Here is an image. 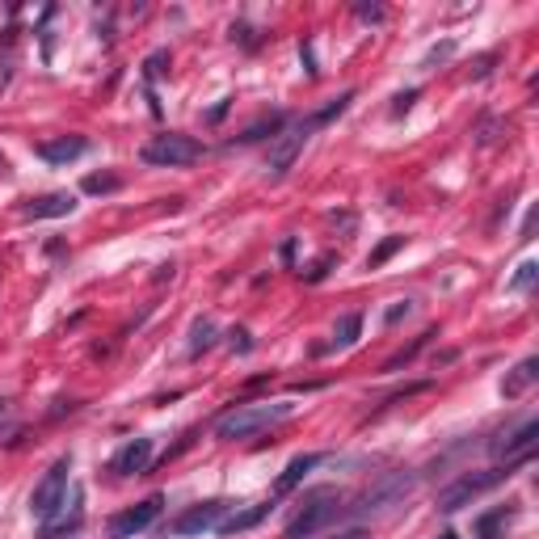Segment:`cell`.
<instances>
[{
  "instance_id": "cell-1",
  "label": "cell",
  "mask_w": 539,
  "mask_h": 539,
  "mask_svg": "<svg viewBox=\"0 0 539 539\" xmlns=\"http://www.w3.org/2000/svg\"><path fill=\"white\" fill-rule=\"evenodd\" d=\"M291 413H295V405H232L215 422V438H224V443L253 438L257 430H270L274 422H283V417H291Z\"/></svg>"
},
{
  "instance_id": "cell-2",
  "label": "cell",
  "mask_w": 539,
  "mask_h": 539,
  "mask_svg": "<svg viewBox=\"0 0 539 539\" xmlns=\"http://www.w3.org/2000/svg\"><path fill=\"white\" fill-rule=\"evenodd\" d=\"M514 468H523V464H497V468H485V472H464L455 485H447L443 493H438V510H443V514H455V510L472 506L481 493H489V489H497V485H506L510 476H514Z\"/></svg>"
},
{
  "instance_id": "cell-3",
  "label": "cell",
  "mask_w": 539,
  "mask_h": 539,
  "mask_svg": "<svg viewBox=\"0 0 539 539\" xmlns=\"http://www.w3.org/2000/svg\"><path fill=\"white\" fill-rule=\"evenodd\" d=\"M139 161L156 165V169H182V165L203 161V144H198L194 135H182V131H161L139 148Z\"/></svg>"
},
{
  "instance_id": "cell-4",
  "label": "cell",
  "mask_w": 539,
  "mask_h": 539,
  "mask_svg": "<svg viewBox=\"0 0 539 539\" xmlns=\"http://www.w3.org/2000/svg\"><path fill=\"white\" fill-rule=\"evenodd\" d=\"M68 472H72V459L64 455V459H55L43 481L34 485V493H30V514L38 518V523H47V518L59 510V502L68 497Z\"/></svg>"
},
{
  "instance_id": "cell-5",
  "label": "cell",
  "mask_w": 539,
  "mask_h": 539,
  "mask_svg": "<svg viewBox=\"0 0 539 539\" xmlns=\"http://www.w3.org/2000/svg\"><path fill=\"white\" fill-rule=\"evenodd\" d=\"M161 506H165V497H161V493H152V497H144V502H135V506H127V510H118L110 523H106L110 539H131V535H139V531H148L156 518H161Z\"/></svg>"
},
{
  "instance_id": "cell-6",
  "label": "cell",
  "mask_w": 539,
  "mask_h": 539,
  "mask_svg": "<svg viewBox=\"0 0 539 539\" xmlns=\"http://www.w3.org/2000/svg\"><path fill=\"white\" fill-rule=\"evenodd\" d=\"M337 510H342V506H337V493L333 489H316L308 497V510L287 527V539H312L316 531L329 523V518H337Z\"/></svg>"
},
{
  "instance_id": "cell-7",
  "label": "cell",
  "mask_w": 539,
  "mask_h": 539,
  "mask_svg": "<svg viewBox=\"0 0 539 539\" xmlns=\"http://www.w3.org/2000/svg\"><path fill=\"white\" fill-rule=\"evenodd\" d=\"M308 123H295V127H283L274 135V148H270V161H266V169H270V177H283L295 161H299V152H304V144H308Z\"/></svg>"
},
{
  "instance_id": "cell-8",
  "label": "cell",
  "mask_w": 539,
  "mask_h": 539,
  "mask_svg": "<svg viewBox=\"0 0 539 539\" xmlns=\"http://www.w3.org/2000/svg\"><path fill=\"white\" fill-rule=\"evenodd\" d=\"M232 506L228 502H219V497H211V502H198V506H190L186 514H177L173 518V535H203V531H215V523L224 518Z\"/></svg>"
},
{
  "instance_id": "cell-9",
  "label": "cell",
  "mask_w": 539,
  "mask_h": 539,
  "mask_svg": "<svg viewBox=\"0 0 539 539\" xmlns=\"http://www.w3.org/2000/svg\"><path fill=\"white\" fill-rule=\"evenodd\" d=\"M535 443H539V422L531 417V422H523L514 434H506V443H493V455L506 459V464H531Z\"/></svg>"
},
{
  "instance_id": "cell-10",
  "label": "cell",
  "mask_w": 539,
  "mask_h": 539,
  "mask_svg": "<svg viewBox=\"0 0 539 539\" xmlns=\"http://www.w3.org/2000/svg\"><path fill=\"white\" fill-rule=\"evenodd\" d=\"M148 468H152V438H131L110 459V472H118V476H144Z\"/></svg>"
},
{
  "instance_id": "cell-11",
  "label": "cell",
  "mask_w": 539,
  "mask_h": 539,
  "mask_svg": "<svg viewBox=\"0 0 539 539\" xmlns=\"http://www.w3.org/2000/svg\"><path fill=\"white\" fill-rule=\"evenodd\" d=\"M409 489H413V476H405V472H392V476H384L367 497H363V510H384V506H396V502H405L409 497Z\"/></svg>"
},
{
  "instance_id": "cell-12",
  "label": "cell",
  "mask_w": 539,
  "mask_h": 539,
  "mask_svg": "<svg viewBox=\"0 0 539 539\" xmlns=\"http://www.w3.org/2000/svg\"><path fill=\"white\" fill-rule=\"evenodd\" d=\"M85 523V510H81V489H72V497H64L59 502V510L43 523V535L47 539H59V535H68V531H76Z\"/></svg>"
},
{
  "instance_id": "cell-13",
  "label": "cell",
  "mask_w": 539,
  "mask_h": 539,
  "mask_svg": "<svg viewBox=\"0 0 539 539\" xmlns=\"http://www.w3.org/2000/svg\"><path fill=\"white\" fill-rule=\"evenodd\" d=\"M76 211V194L68 190H55V194H43V198H30V203L22 207L26 219H64Z\"/></svg>"
},
{
  "instance_id": "cell-14",
  "label": "cell",
  "mask_w": 539,
  "mask_h": 539,
  "mask_svg": "<svg viewBox=\"0 0 539 539\" xmlns=\"http://www.w3.org/2000/svg\"><path fill=\"white\" fill-rule=\"evenodd\" d=\"M89 152V139L85 135H59V139H47V144H38V156H43L47 165H68L76 156Z\"/></svg>"
},
{
  "instance_id": "cell-15",
  "label": "cell",
  "mask_w": 539,
  "mask_h": 539,
  "mask_svg": "<svg viewBox=\"0 0 539 539\" xmlns=\"http://www.w3.org/2000/svg\"><path fill=\"white\" fill-rule=\"evenodd\" d=\"M316 464H325V455L321 451H308V455H295L291 464L283 468V476H278L274 481V493L283 497V493H291V489H299V481H304V476L316 468Z\"/></svg>"
},
{
  "instance_id": "cell-16",
  "label": "cell",
  "mask_w": 539,
  "mask_h": 539,
  "mask_svg": "<svg viewBox=\"0 0 539 539\" xmlns=\"http://www.w3.org/2000/svg\"><path fill=\"white\" fill-rule=\"evenodd\" d=\"M266 514H270V506H249V510H236V506H232V514L219 518L215 531H219V535H241V531H249V527L262 523Z\"/></svg>"
},
{
  "instance_id": "cell-17",
  "label": "cell",
  "mask_w": 539,
  "mask_h": 539,
  "mask_svg": "<svg viewBox=\"0 0 539 539\" xmlns=\"http://www.w3.org/2000/svg\"><path fill=\"white\" fill-rule=\"evenodd\" d=\"M535 379H539V358H523V363H518V367L502 379V396H510V401H514V396H523V392L535 384Z\"/></svg>"
},
{
  "instance_id": "cell-18",
  "label": "cell",
  "mask_w": 539,
  "mask_h": 539,
  "mask_svg": "<svg viewBox=\"0 0 539 539\" xmlns=\"http://www.w3.org/2000/svg\"><path fill=\"white\" fill-rule=\"evenodd\" d=\"M287 127V118L283 114H270V118H262V123H253L245 135H236V144H257V139H266V135H278Z\"/></svg>"
},
{
  "instance_id": "cell-19",
  "label": "cell",
  "mask_w": 539,
  "mask_h": 539,
  "mask_svg": "<svg viewBox=\"0 0 539 539\" xmlns=\"http://www.w3.org/2000/svg\"><path fill=\"white\" fill-rule=\"evenodd\" d=\"M358 333H363V316L350 312V316H342V321H337V329H333V346L350 350V346L358 342Z\"/></svg>"
},
{
  "instance_id": "cell-20",
  "label": "cell",
  "mask_w": 539,
  "mask_h": 539,
  "mask_svg": "<svg viewBox=\"0 0 539 539\" xmlns=\"http://www.w3.org/2000/svg\"><path fill=\"white\" fill-rule=\"evenodd\" d=\"M430 337H438V329H426V333H422V337H417V342H413V346H405L401 354H392V358H388V363H384V375H392V371H401L405 363H413V358H417V354H422V350H426V342H430Z\"/></svg>"
},
{
  "instance_id": "cell-21",
  "label": "cell",
  "mask_w": 539,
  "mask_h": 539,
  "mask_svg": "<svg viewBox=\"0 0 539 539\" xmlns=\"http://www.w3.org/2000/svg\"><path fill=\"white\" fill-rule=\"evenodd\" d=\"M405 241H409V236H388V241H379V245L371 249V257H367V266H371V270H379V266L388 262V257H396V253L405 249Z\"/></svg>"
},
{
  "instance_id": "cell-22",
  "label": "cell",
  "mask_w": 539,
  "mask_h": 539,
  "mask_svg": "<svg viewBox=\"0 0 539 539\" xmlns=\"http://www.w3.org/2000/svg\"><path fill=\"white\" fill-rule=\"evenodd\" d=\"M215 346V321H194V329H190V354H203V350H211Z\"/></svg>"
},
{
  "instance_id": "cell-23",
  "label": "cell",
  "mask_w": 539,
  "mask_h": 539,
  "mask_svg": "<svg viewBox=\"0 0 539 539\" xmlns=\"http://www.w3.org/2000/svg\"><path fill=\"white\" fill-rule=\"evenodd\" d=\"M114 190H123V177H118V173H93V177H85V194H114Z\"/></svg>"
},
{
  "instance_id": "cell-24",
  "label": "cell",
  "mask_w": 539,
  "mask_h": 539,
  "mask_svg": "<svg viewBox=\"0 0 539 539\" xmlns=\"http://www.w3.org/2000/svg\"><path fill=\"white\" fill-rule=\"evenodd\" d=\"M333 266H337V253H325L321 262H312L308 270H299V274H304V283H321V278H325Z\"/></svg>"
},
{
  "instance_id": "cell-25",
  "label": "cell",
  "mask_w": 539,
  "mask_h": 539,
  "mask_svg": "<svg viewBox=\"0 0 539 539\" xmlns=\"http://www.w3.org/2000/svg\"><path fill=\"white\" fill-rule=\"evenodd\" d=\"M535 274H539V266L535 262H523V266H518V274L510 278V291H527L535 283Z\"/></svg>"
},
{
  "instance_id": "cell-26",
  "label": "cell",
  "mask_w": 539,
  "mask_h": 539,
  "mask_svg": "<svg viewBox=\"0 0 539 539\" xmlns=\"http://www.w3.org/2000/svg\"><path fill=\"white\" fill-rule=\"evenodd\" d=\"M148 81H161V76L169 72V51H156V55H148Z\"/></svg>"
},
{
  "instance_id": "cell-27",
  "label": "cell",
  "mask_w": 539,
  "mask_h": 539,
  "mask_svg": "<svg viewBox=\"0 0 539 539\" xmlns=\"http://www.w3.org/2000/svg\"><path fill=\"white\" fill-rule=\"evenodd\" d=\"M350 102H354V93H342V97H337V102H329V106H325L321 114H316L312 123H329V118H337V114H342V110H346Z\"/></svg>"
},
{
  "instance_id": "cell-28",
  "label": "cell",
  "mask_w": 539,
  "mask_h": 539,
  "mask_svg": "<svg viewBox=\"0 0 539 539\" xmlns=\"http://www.w3.org/2000/svg\"><path fill=\"white\" fill-rule=\"evenodd\" d=\"M228 337H232V342H228L232 350H241V354H249V350H253V337H249V329H232Z\"/></svg>"
},
{
  "instance_id": "cell-29",
  "label": "cell",
  "mask_w": 539,
  "mask_h": 539,
  "mask_svg": "<svg viewBox=\"0 0 539 539\" xmlns=\"http://www.w3.org/2000/svg\"><path fill=\"white\" fill-rule=\"evenodd\" d=\"M409 312H413V304H409V299H401V304H392V308H388V316H384V321H388V325H401Z\"/></svg>"
},
{
  "instance_id": "cell-30",
  "label": "cell",
  "mask_w": 539,
  "mask_h": 539,
  "mask_svg": "<svg viewBox=\"0 0 539 539\" xmlns=\"http://www.w3.org/2000/svg\"><path fill=\"white\" fill-rule=\"evenodd\" d=\"M9 422H13V401L9 396H0V434L9 430Z\"/></svg>"
},
{
  "instance_id": "cell-31",
  "label": "cell",
  "mask_w": 539,
  "mask_h": 539,
  "mask_svg": "<svg viewBox=\"0 0 539 539\" xmlns=\"http://www.w3.org/2000/svg\"><path fill=\"white\" fill-rule=\"evenodd\" d=\"M329 539H371V531H367V527H346V531H337V535H329Z\"/></svg>"
},
{
  "instance_id": "cell-32",
  "label": "cell",
  "mask_w": 539,
  "mask_h": 539,
  "mask_svg": "<svg viewBox=\"0 0 539 539\" xmlns=\"http://www.w3.org/2000/svg\"><path fill=\"white\" fill-rule=\"evenodd\" d=\"M413 97H417V89H409V93H401V97H396V106H392V110H396V114H405V110L413 106Z\"/></svg>"
},
{
  "instance_id": "cell-33",
  "label": "cell",
  "mask_w": 539,
  "mask_h": 539,
  "mask_svg": "<svg viewBox=\"0 0 539 539\" xmlns=\"http://www.w3.org/2000/svg\"><path fill=\"white\" fill-rule=\"evenodd\" d=\"M358 17H367V22H379V17H384V9H371V5H358Z\"/></svg>"
},
{
  "instance_id": "cell-34",
  "label": "cell",
  "mask_w": 539,
  "mask_h": 539,
  "mask_svg": "<svg viewBox=\"0 0 539 539\" xmlns=\"http://www.w3.org/2000/svg\"><path fill=\"white\" fill-rule=\"evenodd\" d=\"M438 539H459V535H455V531H443V535H438Z\"/></svg>"
}]
</instances>
